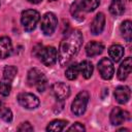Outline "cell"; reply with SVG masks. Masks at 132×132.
Masks as SVG:
<instances>
[{
  "label": "cell",
  "mask_w": 132,
  "mask_h": 132,
  "mask_svg": "<svg viewBox=\"0 0 132 132\" xmlns=\"http://www.w3.org/2000/svg\"><path fill=\"white\" fill-rule=\"evenodd\" d=\"M31 3H34V4H37V3H39V2H41L42 0H29Z\"/></svg>",
  "instance_id": "obj_29"
},
{
  "label": "cell",
  "mask_w": 132,
  "mask_h": 132,
  "mask_svg": "<svg viewBox=\"0 0 132 132\" xmlns=\"http://www.w3.org/2000/svg\"><path fill=\"white\" fill-rule=\"evenodd\" d=\"M67 125V122L64 120H55L53 122H51L47 127H46V131H53V132H59L62 131Z\"/></svg>",
  "instance_id": "obj_21"
},
{
  "label": "cell",
  "mask_w": 132,
  "mask_h": 132,
  "mask_svg": "<svg viewBox=\"0 0 132 132\" xmlns=\"http://www.w3.org/2000/svg\"><path fill=\"white\" fill-rule=\"evenodd\" d=\"M79 73V69H78V65L77 64H71L70 66H68V68L65 71V76L69 79V80H73L77 77Z\"/></svg>",
  "instance_id": "obj_24"
},
{
  "label": "cell",
  "mask_w": 132,
  "mask_h": 132,
  "mask_svg": "<svg viewBox=\"0 0 132 132\" xmlns=\"http://www.w3.org/2000/svg\"><path fill=\"white\" fill-rule=\"evenodd\" d=\"M129 1H130V0H129Z\"/></svg>",
  "instance_id": "obj_31"
},
{
  "label": "cell",
  "mask_w": 132,
  "mask_h": 132,
  "mask_svg": "<svg viewBox=\"0 0 132 132\" xmlns=\"http://www.w3.org/2000/svg\"><path fill=\"white\" fill-rule=\"evenodd\" d=\"M108 54L113 62H119L124 56V47L120 44H113L109 47Z\"/></svg>",
  "instance_id": "obj_16"
},
{
  "label": "cell",
  "mask_w": 132,
  "mask_h": 132,
  "mask_svg": "<svg viewBox=\"0 0 132 132\" xmlns=\"http://www.w3.org/2000/svg\"><path fill=\"white\" fill-rule=\"evenodd\" d=\"M27 82L30 87H35L38 92H43L47 86L45 75L37 68H32L28 72Z\"/></svg>",
  "instance_id": "obj_2"
},
{
  "label": "cell",
  "mask_w": 132,
  "mask_h": 132,
  "mask_svg": "<svg viewBox=\"0 0 132 132\" xmlns=\"http://www.w3.org/2000/svg\"><path fill=\"white\" fill-rule=\"evenodd\" d=\"M99 0H80L79 5L84 11H93L99 6Z\"/></svg>",
  "instance_id": "obj_20"
},
{
  "label": "cell",
  "mask_w": 132,
  "mask_h": 132,
  "mask_svg": "<svg viewBox=\"0 0 132 132\" xmlns=\"http://www.w3.org/2000/svg\"><path fill=\"white\" fill-rule=\"evenodd\" d=\"M11 90V81L6 80V79H2L0 81V94L2 96H8Z\"/></svg>",
  "instance_id": "obj_26"
},
{
  "label": "cell",
  "mask_w": 132,
  "mask_h": 132,
  "mask_svg": "<svg viewBox=\"0 0 132 132\" xmlns=\"http://www.w3.org/2000/svg\"><path fill=\"white\" fill-rule=\"evenodd\" d=\"M88 102H89V94H88V92H86V91L79 92L75 96V98H74V100H73V102L71 104V111L75 116H81L86 111Z\"/></svg>",
  "instance_id": "obj_4"
},
{
  "label": "cell",
  "mask_w": 132,
  "mask_h": 132,
  "mask_svg": "<svg viewBox=\"0 0 132 132\" xmlns=\"http://www.w3.org/2000/svg\"><path fill=\"white\" fill-rule=\"evenodd\" d=\"M82 44V34L79 30H74L64 38L59 47V62L62 66L67 65L78 53Z\"/></svg>",
  "instance_id": "obj_1"
},
{
  "label": "cell",
  "mask_w": 132,
  "mask_h": 132,
  "mask_svg": "<svg viewBox=\"0 0 132 132\" xmlns=\"http://www.w3.org/2000/svg\"><path fill=\"white\" fill-rule=\"evenodd\" d=\"M104 50V45L99 41H91L86 46V53L89 57H95L100 55Z\"/></svg>",
  "instance_id": "obj_14"
},
{
  "label": "cell",
  "mask_w": 132,
  "mask_h": 132,
  "mask_svg": "<svg viewBox=\"0 0 132 132\" xmlns=\"http://www.w3.org/2000/svg\"><path fill=\"white\" fill-rule=\"evenodd\" d=\"M39 19H40V14L38 11H36L34 9H27L22 12L21 22H22L24 29L27 32H30L35 29Z\"/></svg>",
  "instance_id": "obj_3"
},
{
  "label": "cell",
  "mask_w": 132,
  "mask_h": 132,
  "mask_svg": "<svg viewBox=\"0 0 132 132\" xmlns=\"http://www.w3.org/2000/svg\"><path fill=\"white\" fill-rule=\"evenodd\" d=\"M82 9L79 5L78 2H74L72 5H71V8H70V12L72 14V16L74 19H76L77 21H82L84 20V13H82Z\"/></svg>",
  "instance_id": "obj_23"
},
{
  "label": "cell",
  "mask_w": 132,
  "mask_h": 132,
  "mask_svg": "<svg viewBox=\"0 0 132 132\" xmlns=\"http://www.w3.org/2000/svg\"><path fill=\"white\" fill-rule=\"evenodd\" d=\"M68 130L69 131H72V130H74V131H85V127L80 123H74L71 127L68 128Z\"/></svg>",
  "instance_id": "obj_28"
},
{
  "label": "cell",
  "mask_w": 132,
  "mask_h": 132,
  "mask_svg": "<svg viewBox=\"0 0 132 132\" xmlns=\"http://www.w3.org/2000/svg\"><path fill=\"white\" fill-rule=\"evenodd\" d=\"M114 98L120 104H125L130 99V89L126 86H120L114 90Z\"/></svg>",
  "instance_id": "obj_13"
},
{
  "label": "cell",
  "mask_w": 132,
  "mask_h": 132,
  "mask_svg": "<svg viewBox=\"0 0 132 132\" xmlns=\"http://www.w3.org/2000/svg\"><path fill=\"white\" fill-rule=\"evenodd\" d=\"M16 72H18V69L14 66H6L3 70V78L9 81H12Z\"/></svg>",
  "instance_id": "obj_25"
},
{
  "label": "cell",
  "mask_w": 132,
  "mask_h": 132,
  "mask_svg": "<svg viewBox=\"0 0 132 132\" xmlns=\"http://www.w3.org/2000/svg\"><path fill=\"white\" fill-rule=\"evenodd\" d=\"M0 118L3 121L7 122V123L11 122V120H12V112H11V110L8 107H6L5 104L1 100H0Z\"/></svg>",
  "instance_id": "obj_22"
},
{
  "label": "cell",
  "mask_w": 132,
  "mask_h": 132,
  "mask_svg": "<svg viewBox=\"0 0 132 132\" xmlns=\"http://www.w3.org/2000/svg\"><path fill=\"white\" fill-rule=\"evenodd\" d=\"M110 122L112 125L118 126L123 124L125 121L129 120V112H127L126 110L120 108V107H114L111 112H110Z\"/></svg>",
  "instance_id": "obj_10"
},
{
  "label": "cell",
  "mask_w": 132,
  "mask_h": 132,
  "mask_svg": "<svg viewBox=\"0 0 132 132\" xmlns=\"http://www.w3.org/2000/svg\"><path fill=\"white\" fill-rule=\"evenodd\" d=\"M18 101L23 107H25L27 109H34L39 105V99L31 93H21V94H19Z\"/></svg>",
  "instance_id": "obj_7"
},
{
  "label": "cell",
  "mask_w": 132,
  "mask_h": 132,
  "mask_svg": "<svg viewBox=\"0 0 132 132\" xmlns=\"http://www.w3.org/2000/svg\"><path fill=\"white\" fill-rule=\"evenodd\" d=\"M121 33L126 41H131L132 39V25L130 21H124L121 25Z\"/></svg>",
  "instance_id": "obj_19"
},
{
  "label": "cell",
  "mask_w": 132,
  "mask_h": 132,
  "mask_svg": "<svg viewBox=\"0 0 132 132\" xmlns=\"http://www.w3.org/2000/svg\"><path fill=\"white\" fill-rule=\"evenodd\" d=\"M104 25H105V16H104V14L102 12L97 13L95 19L91 23V26H90L91 32L94 35L100 34L103 31V29H104Z\"/></svg>",
  "instance_id": "obj_11"
},
{
  "label": "cell",
  "mask_w": 132,
  "mask_h": 132,
  "mask_svg": "<svg viewBox=\"0 0 132 132\" xmlns=\"http://www.w3.org/2000/svg\"><path fill=\"white\" fill-rule=\"evenodd\" d=\"M41 61V63L45 66H53L56 61H57V50L54 46H45V47H41V50L39 51L38 55H37Z\"/></svg>",
  "instance_id": "obj_6"
},
{
  "label": "cell",
  "mask_w": 132,
  "mask_h": 132,
  "mask_svg": "<svg viewBox=\"0 0 132 132\" xmlns=\"http://www.w3.org/2000/svg\"><path fill=\"white\" fill-rule=\"evenodd\" d=\"M57 25H58L57 16L53 12H46L41 19L40 29L44 35H52L55 32Z\"/></svg>",
  "instance_id": "obj_5"
},
{
  "label": "cell",
  "mask_w": 132,
  "mask_h": 132,
  "mask_svg": "<svg viewBox=\"0 0 132 132\" xmlns=\"http://www.w3.org/2000/svg\"><path fill=\"white\" fill-rule=\"evenodd\" d=\"M52 94L58 101H63L70 95V89L69 87L64 82H55L51 88Z\"/></svg>",
  "instance_id": "obj_8"
},
{
  "label": "cell",
  "mask_w": 132,
  "mask_h": 132,
  "mask_svg": "<svg viewBox=\"0 0 132 132\" xmlns=\"http://www.w3.org/2000/svg\"><path fill=\"white\" fill-rule=\"evenodd\" d=\"M131 69H132V61H131V58L128 57L122 62V64L119 67L118 78L120 80H125L128 77V75L131 73Z\"/></svg>",
  "instance_id": "obj_12"
},
{
  "label": "cell",
  "mask_w": 132,
  "mask_h": 132,
  "mask_svg": "<svg viewBox=\"0 0 132 132\" xmlns=\"http://www.w3.org/2000/svg\"><path fill=\"white\" fill-rule=\"evenodd\" d=\"M18 131H33V127L29 122H25L18 127Z\"/></svg>",
  "instance_id": "obj_27"
},
{
  "label": "cell",
  "mask_w": 132,
  "mask_h": 132,
  "mask_svg": "<svg viewBox=\"0 0 132 132\" xmlns=\"http://www.w3.org/2000/svg\"><path fill=\"white\" fill-rule=\"evenodd\" d=\"M12 51V44L8 37L4 36L0 38V58L5 59L7 58Z\"/></svg>",
  "instance_id": "obj_15"
},
{
  "label": "cell",
  "mask_w": 132,
  "mask_h": 132,
  "mask_svg": "<svg viewBox=\"0 0 132 132\" xmlns=\"http://www.w3.org/2000/svg\"><path fill=\"white\" fill-rule=\"evenodd\" d=\"M125 11V6L122 0H112L110 5H109V12L112 15L119 16L123 14Z\"/></svg>",
  "instance_id": "obj_17"
},
{
  "label": "cell",
  "mask_w": 132,
  "mask_h": 132,
  "mask_svg": "<svg viewBox=\"0 0 132 132\" xmlns=\"http://www.w3.org/2000/svg\"><path fill=\"white\" fill-rule=\"evenodd\" d=\"M78 69L85 78H90L93 74V65L90 61H82L78 64Z\"/></svg>",
  "instance_id": "obj_18"
},
{
  "label": "cell",
  "mask_w": 132,
  "mask_h": 132,
  "mask_svg": "<svg viewBox=\"0 0 132 132\" xmlns=\"http://www.w3.org/2000/svg\"><path fill=\"white\" fill-rule=\"evenodd\" d=\"M51 1H55V0H51Z\"/></svg>",
  "instance_id": "obj_30"
},
{
  "label": "cell",
  "mask_w": 132,
  "mask_h": 132,
  "mask_svg": "<svg viewBox=\"0 0 132 132\" xmlns=\"http://www.w3.org/2000/svg\"><path fill=\"white\" fill-rule=\"evenodd\" d=\"M98 71L102 78L110 79L113 76V64L108 58H102L98 63Z\"/></svg>",
  "instance_id": "obj_9"
}]
</instances>
